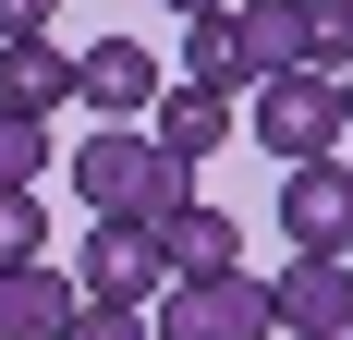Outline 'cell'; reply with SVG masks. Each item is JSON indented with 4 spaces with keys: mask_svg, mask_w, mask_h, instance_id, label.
Here are the masks:
<instances>
[{
    "mask_svg": "<svg viewBox=\"0 0 353 340\" xmlns=\"http://www.w3.org/2000/svg\"><path fill=\"white\" fill-rule=\"evenodd\" d=\"M61 316H73V279L49 268V255L0 268V340H61Z\"/></svg>",
    "mask_w": 353,
    "mask_h": 340,
    "instance_id": "30bf717a",
    "label": "cell"
},
{
    "mask_svg": "<svg viewBox=\"0 0 353 340\" xmlns=\"http://www.w3.org/2000/svg\"><path fill=\"white\" fill-rule=\"evenodd\" d=\"M329 340H353V316H341V328H329Z\"/></svg>",
    "mask_w": 353,
    "mask_h": 340,
    "instance_id": "44dd1931",
    "label": "cell"
},
{
    "mask_svg": "<svg viewBox=\"0 0 353 340\" xmlns=\"http://www.w3.org/2000/svg\"><path fill=\"white\" fill-rule=\"evenodd\" d=\"M171 12H232V0H171Z\"/></svg>",
    "mask_w": 353,
    "mask_h": 340,
    "instance_id": "d6986e66",
    "label": "cell"
},
{
    "mask_svg": "<svg viewBox=\"0 0 353 340\" xmlns=\"http://www.w3.org/2000/svg\"><path fill=\"white\" fill-rule=\"evenodd\" d=\"M341 134H353V73H341Z\"/></svg>",
    "mask_w": 353,
    "mask_h": 340,
    "instance_id": "ffe728a7",
    "label": "cell"
},
{
    "mask_svg": "<svg viewBox=\"0 0 353 340\" xmlns=\"http://www.w3.org/2000/svg\"><path fill=\"white\" fill-rule=\"evenodd\" d=\"M183 85H256V73H244V36H232V12H183Z\"/></svg>",
    "mask_w": 353,
    "mask_h": 340,
    "instance_id": "4fadbf2b",
    "label": "cell"
},
{
    "mask_svg": "<svg viewBox=\"0 0 353 340\" xmlns=\"http://www.w3.org/2000/svg\"><path fill=\"white\" fill-rule=\"evenodd\" d=\"M159 279H171L159 219H98L85 255H73V292H98V304H159Z\"/></svg>",
    "mask_w": 353,
    "mask_h": 340,
    "instance_id": "3957f363",
    "label": "cell"
},
{
    "mask_svg": "<svg viewBox=\"0 0 353 340\" xmlns=\"http://www.w3.org/2000/svg\"><path fill=\"white\" fill-rule=\"evenodd\" d=\"M61 340H159V328H146V304H98V292H73Z\"/></svg>",
    "mask_w": 353,
    "mask_h": 340,
    "instance_id": "2e32d148",
    "label": "cell"
},
{
    "mask_svg": "<svg viewBox=\"0 0 353 340\" xmlns=\"http://www.w3.org/2000/svg\"><path fill=\"white\" fill-rule=\"evenodd\" d=\"M61 98H73V49H49V25L0 36V109H37V122H49Z\"/></svg>",
    "mask_w": 353,
    "mask_h": 340,
    "instance_id": "9c48e42d",
    "label": "cell"
},
{
    "mask_svg": "<svg viewBox=\"0 0 353 340\" xmlns=\"http://www.w3.org/2000/svg\"><path fill=\"white\" fill-rule=\"evenodd\" d=\"M305 73H317V85L353 73V0H305Z\"/></svg>",
    "mask_w": 353,
    "mask_h": 340,
    "instance_id": "5bb4252c",
    "label": "cell"
},
{
    "mask_svg": "<svg viewBox=\"0 0 353 340\" xmlns=\"http://www.w3.org/2000/svg\"><path fill=\"white\" fill-rule=\"evenodd\" d=\"M146 134L171 146V158H219V134H232V85H159V98H146Z\"/></svg>",
    "mask_w": 353,
    "mask_h": 340,
    "instance_id": "ba28073f",
    "label": "cell"
},
{
    "mask_svg": "<svg viewBox=\"0 0 353 340\" xmlns=\"http://www.w3.org/2000/svg\"><path fill=\"white\" fill-rule=\"evenodd\" d=\"M268 316H281L292 340H329L353 316V255H292V268L268 279Z\"/></svg>",
    "mask_w": 353,
    "mask_h": 340,
    "instance_id": "52a82bcc",
    "label": "cell"
},
{
    "mask_svg": "<svg viewBox=\"0 0 353 340\" xmlns=\"http://www.w3.org/2000/svg\"><path fill=\"white\" fill-rule=\"evenodd\" d=\"M281 231L305 255H341L353 243V158H281Z\"/></svg>",
    "mask_w": 353,
    "mask_h": 340,
    "instance_id": "5b68a950",
    "label": "cell"
},
{
    "mask_svg": "<svg viewBox=\"0 0 353 340\" xmlns=\"http://www.w3.org/2000/svg\"><path fill=\"white\" fill-rule=\"evenodd\" d=\"M25 255H49V206H37V182H0V268H25Z\"/></svg>",
    "mask_w": 353,
    "mask_h": 340,
    "instance_id": "9a60e30c",
    "label": "cell"
},
{
    "mask_svg": "<svg viewBox=\"0 0 353 340\" xmlns=\"http://www.w3.org/2000/svg\"><path fill=\"white\" fill-rule=\"evenodd\" d=\"M341 255H353V243H341Z\"/></svg>",
    "mask_w": 353,
    "mask_h": 340,
    "instance_id": "7402d4cb",
    "label": "cell"
},
{
    "mask_svg": "<svg viewBox=\"0 0 353 340\" xmlns=\"http://www.w3.org/2000/svg\"><path fill=\"white\" fill-rule=\"evenodd\" d=\"M49 134H37V109H0V182H37Z\"/></svg>",
    "mask_w": 353,
    "mask_h": 340,
    "instance_id": "e0dca14e",
    "label": "cell"
},
{
    "mask_svg": "<svg viewBox=\"0 0 353 340\" xmlns=\"http://www.w3.org/2000/svg\"><path fill=\"white\" fill-rule=\"evenodd\" d=\"M49 12H61V0H0V36H37Z\"/></svg>",
    "mask_w": 353,
    "mask_h": 340,
    "instance_id": "ac0fdd59",
    "label": "cell"
},
{
    "mask_svg": "<svg viewBox=\"0 0 353 340\" xmlns=\"http://www.w3.org/2000/svg\"><path fill=\"white\" fill-rule=\"evenodd\" d=\"M73 195L98 206V219H171L195 195V158H171L146 122H98V134L73 146Z\"/></svg>",
    "mask_w": 353,
    "mask_h": 340,
    "instance_id": "6da1fadb",
    "label": "cell"
},
{
    "mask_svg": "<svg viewBox=\"0 0 353 340\" xmlns=\"http://www.w3.org/2000/svg\"><path fill=\"white\" fill-rule=\"evenodd\" d=\"M159 85H171V73H159V49H134V36H98V49L73 61V98L98 109V122H146Z\"/></svg>",
    "mask_w": 353,
    "mask_h": 340,
    "instance_id": "8992f818",
    "label": "cell"
},
{
    "mask_svg": "<svg viewBox=\"0 0 353 340\" xmlns=\"http://www.w3.org/2000/svg\"><path fill=\"white\" fill-rule=\"evenodd\" d=\"M159 243H171V268H244V231H232V206L183 195L171 219H159Z\"/></svg>",
    "mask_w": 353,
    "mask_h": 340,
    "instance_id": "7c38bea8",
    "label": "cell"
},
{
    "mask_svg": "<svg viewBox=\"0 0 353 340\" xmlns=\"http://www.w3.org/2000/svg\"><path fill=\"white\" fill-rule=\"evenodd\" d=\"M256 146H268V158H329V146H341V85L268 73V85H256Z\"/></svg>",
    "mask_w": 353,
    "mask_h": 340,
    "instance_id": "277c9868",
    "label": "cell"
},
{
    "mask_svg": "<svg viewBox=\"0 0 353 340\" xmlns=\"http://www.w3.org/2000/svg\"><path fill=\"white\" fill-rule=\"evenodd\" d=\"M232 36H244V73H305V0H232Z\"/></svg>",
    "mask_w": 353,
    "mask_h": 340,
    "instance_id": "8fae6325",
    "label": "cell"
},
{
    "mask_svg": "<svg viewBox=\"0 0 353 340\" xmlns=\"http://www.w3.org/2000/svg\"><path fill=\"white\" fill-rule=\"evenodd\" d=\"M146 328L159 340H281V316H268V279H244V268H171Z\"/></svg>",
    "mask_w": 353,
    "mask_h": 340,
    "instance_id": "7a4b0ae2",
    "label": "cell"
}]
</instances>
